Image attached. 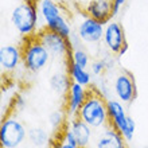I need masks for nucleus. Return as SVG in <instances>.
Wrapping results in <instances>:
<instances>
[{"label":"nucleus","instance_id":"3","mask_svg":"<svg viewBox=\"0 0 148 148\" xmlns=\"http://www.w3.org/2000/svg\"><path fill=\"white\" fill-rule=\"evenodd\" d=\"M22 67L30 74L45 70L51 61V54L36 36L26 38L22 42Z\"/></svg>","mask_w":148,"mask_h":148},{"label":"nucleus","instance_id":"2","mask_svg":"<svg viewBox=\"0 0 148 148\" xmlns=\"http://www.w3.org/2000/svg\"><path fill=\"white\" fill-rule=\"evenodd\" d=\"M78 117L93 129H102L109 125V114L106 108V98L92 88L78 112Z\"/></svg>","mask_w":148,"mask_h":148},{"label":"nucleus","instance_id":"27","mask_svg":"<svg viewBox=\"0 0 148 148\" xmlns=\"http://www.w3.org/2000/svg\"><path fill=\"white\" fill-rule=\"evenodd\" d=\"M34 1H39V0H34Z\"/></svg>","mask_w":148,"mask_h":148},{"label":"nucleus","instance_id":"19","mask_svg":"<svg viewBox=\"0 0 148 148\" xmlns=\"http://www.w3.org/2000/svg\"><path fill=\"white\" fill-rule=\"evenodd\" d=\"M46 28L57 32V34H59V35H62L63 38H66V39H70V36L73 35V32H74L73 26H71L70 20H69V18H67L66 12L62 14V15H59L57 19H54L51 23L47 24Z\"/></svg>","mask_w":148,"mask_h":148},{"label":"nucleus","instance_id":"23","mask_svg":"<svg viewBox=\"0 0 148 148\" xmlns=\"http://www.w3.org/2000/svg\"><path fill=\"white\" fill-rule=\"evenodd\" d=\"M127 3V0H112V5H113V19H116L119 14H120V10L124 7V4Z\"/></svg>","mask_w":148,"mask_h":148},{"label":"nucleus","instance_id":"16","mask_svg":"<svg viewBox=\"0 0 148 148\" xmlns=\"http://www.w3.org/2000/svg\"><path fill=\"white\" fill-rule=\"evenodd\" d=\"M66 71L70 77L71 82H75V84H79V85L85 86V88H89L92 84H93V74L90 73L89 69L86 67H82L77 63L71 62L70 59L67 58V67Z\"/></svg>","mask_w":148,"mask_h":148},{"label":"nucleus","instance_id":"9","mask_svg":"<svg viewBox=\"0 0 148 148\" xmlns=\"http://www.w3.org/2000/svg\"><path fill=\"white\" fill-rule=\"evenodd\" d=\"M127 45L125 39V31L120 22L116 19H110L105 24L104 30V36H102V46L106 51H109L110 54L117 55L119 51Z\"/></svg>","mask_w":148,"mask_h":148},{"label":"nucleus","instance_id":"26","mask_svg":"<svg viewBox=\"0 0 148 148\" xmlns=\"http://www.w3.org/2000/svg\"><path fill=\"white\" fill-rule=\"evenodd\" d=\"M127 51H128V43H127V45H125V46L123 47L120 51H119V54H117L116 57H117V58H123V57L127 54Z\"/></svg>","mask_w":148,"mask_h":148},{"label":"nucleus","instance_id":"15","mask_svg":"<svg viewBox=\"0 0 148 148\" xmlns=\"http://www.w3.org/2000/svg\"><path fill=\"white\" fill-rule=\"evenodd\" d=\"M38 11L43 27H46L47 24L51 23L54 19H57L59 15L66 12L63 10L62 4L55 1V0H39Z\"/></svg>","mask_w":148,"mask_h":148},{"label":"nucleus","instance_id":"20","mask_svg":"<svg viewBox=\"0 0 148 148\" xmlns=\"http://www.w3.org/2000/svg\"><path fill=\"white\" fill-rule=\"evenodd\" d=\"M69 119L66 114V112L62 109H54L53 112H50L49 117H47V124L50 127L51 132L55 133L57 131L58 132H63V129L66 127V123Z\"/></svg>","mask_w":148,"mask_h":148},{"label":"nucleus","instance_id":"11","mask_svg":"<svg viewBox=\"0 0 148 148\" xmlns=\"http://www.w3.org/2000/svg\"><path fill=\"white\" fill-rule=\"evenodd\" d=\"M88 94H89L88 88L79 85V84H75V82H71L70 88L65 96V112L69 119L78 116V112L81 109L82 104L85 102Z\"/></svg>","mask_w":148,"mask_h":148},{"label":"nucleus","instance_id":"4","mask_svg":"<svg viewBox=\"0 0 148 148\" xmlns=\"http://www.w3.org/2000/svg\"><path fill=\"white\" fill-rule=\"evenodd\" d=\"M28 128L19 117L11 113L3 117L0 124V145L1 148H20L27 141Z\"/></svg>","mask_w":148,"mask_h":148},{"label":"nucleus","instance_id":"24","mask_svg":"<svg viewBox=\"0 0 148 148\" xmlns=\"http://www.w3.org/2000/svg\"><path fill=\"white\" fill-rule=\"evenodd\" d=\"M14 104H15V106L18 108V110H22L26 108V105H27V102H26V100H24L22 96H18V97L15 98V101H14Z\"/></svg>","mask_w":148,"mask_h":148},{"label":"nucleus","instance_id":"5","mask_svg":"<svg viewBox=\"0 0 148 148\" xmlns=\"http://www.w3.org/2000/svg\"><path fill=\"white\" fill-rule=\"evenodd\" d=\"M106 108L109 114V125L123 135L127 143L133 139L136 132V123L125 110V104L114 97L106 98Z\"/></svg>","mask_w":148,"mask_h":148},{"label":"nucleus","instance_id":"6","mask_svg":"<svg viewBox=\"0 0 148 148\" xmlns=\"http://www.w3.org/2000/svg\"><path fill=\"white\" fill-rule=\"evenodd\" d=\"M105 24L93 19L88 15H84L75 24L74 32L77 34L84 46H97L102 42Z\"/></svg>","mask_w":148,"mask_h":148},{"label":"nucleus","instance_id":"1","mask_svg":"<svg viewBox=\"0 0 148 148\" xmlns=\"http://www.w3.org/2000/svg\"><path fill=\"white\" fill-rule=\"evenodd\" d=\"M12 27L22 38L36 36L38 31L43 27L38 11V1L22 0L12 8L10 15Z\"/></svg>","mask_w":148,"mask_h":148},{"label":"nucleus","instance_id":"13","mask_svg":"<svg viewBox=\"0 0 148 148\" xmlns=\"http://www.w3.org/2000/svg\"><path fill=\"white\" fill-rule=\"evenodd\" d=\"M66 128L71 132L77 141L78 148H88L90 141L93 140V128L89 127L79 117H71L66 123Z\"/></svg>","mask_w":148,"mask_h":148},{"label":"nucleus","instance_id":"7","mask_svg":"<svg viewBox=\"0 0 148 148\" xmlns=\"http://www.w3.org/2000/svg\"><path fill=\"white\" fill-rule=\"evenodd\" d=\"M110 88H112V93L114 98H117L119 101H121L125 105L132 104L137 96L135 78L127 70H120L114 73Z\"/></svg>","mask_w":148,"mask_h":148},{"label":"nucleus","instance_id":"21","mask_svg":"<svg viewBox=\"0 0 148 148\" xmlns=\"http://www.w3.org/2000/svg\"><path fill=\"white\" fill-rule=\"evenodd\" d=\"M69 59H70L71 62L77 63V65H79L82 67H86V69H89L90 63H92V57H90L89 51L86 50V49H84L82 46L71 49Z\"/></svg>","mask_w":148,"mask_h":148},{"label":"nucleus","instance_id":"22","mask_svg":"<svg viewBox=\"0 0 148 148\" xmlns=\"http://www.w3.org/2000/svg\"><path fill=\"white\" fill-rule=\"evenodd\" d=\"M89 70L94 77H101V75H104V73H105L108 69H106L105 61L102 58H98V59L92 61V63H90V66H89Z\"/></svg>","mask_w":148,"mask_h":148},{"label":"nucleus","instance_id":"8","mask_svg":"<svg viewBox=\"0 0 148 148\" xmlns=\"http://www.w3.org/2000/svg\"><path fill=\"white\" fill-rule=\"evenodd\" d=\"M36 38L40 40L43 46L50 51L53 58L55 59H67L70 55V40L63 38L57 32L51 31L46 27H42L36 34Z\"/></svg>","mask_w":148,"mask_h":148},{"label":"nucleus","instance_id":"14","mask_svg":"<svg viewBox=\"0 0 148 148\" xmlns=\"http://www.w3.org/2000/svg\"><path fill=\"white\" fill-rule=\"evenodd\" d=\"M96 148H127V140L123 135L110 125L100 129L94 139Z\"/></svg>","mask_w":148,"mask_h":148},{"label":"nucleus","instance_id":"12","mask_svg":"<svg viewBox=\"0 0 148 148\" xmlns=\"http://www.w3.org/2000/svg\"><path fill=\"white\" fill-rule=\"evenodd\" d=\"M84 14L93 19L106 24L110 19H113V5L112 0H86L82 7Z\"/></svg>","mask_w":148,"mask_h":148},{"label":"nucleus","instance_id":"25","mask_svg":"<svg viewBox=\"0 0 148 148\" xmlns=\"http://www.w3.org/2000/svg\"><path fill=\"white\" fill-rule=\"evenodd\" d=\"M55 148H78V147L69 144V143H66V141H63L62 139H61L58 144H55Z\"/></svg>","mask_w":148,"mask_h":148},{"label":"nucleus","instance_id":"18","mask_svg":"<svg viewBox=\"0 0 148 148\" xmlns=\"http://www.w3.org/2000/svg\"><path fill=\"white\" fill-rule=\"evenodd\" d=\"M27 141L32 148H47L51 143V135L43 127H31L28 128Z\"/></svg>","mask_w":148,"mask_h":148},{"label":"nucleus","instance_id":"10","mask_svg":"<svg viewBox=\"0 0 148 148\" xmlns=\"http://www.w3.org/2000/svg\"><path fill=\"white\" fill-rule=\"evenodd\" d=\"M22 66V46L15 43H3L0 46V70L3 75H10Z\"/></svg>","mask_w":148,"mask_h":148},{"label":"nucleus","instance_id":"17","mask_svg":"<svg viewBox=\"0 0 148 148\" xmlns=\"http://www.w3.org/2000/svg\"><path fill=\"white\" fill-rule=\"evenodd\" d=\"M71 85V79L67 71H55L49 78V86L51 92L58 96H66L67 90Z\"/></svg>","mask_w":148,"mask_h":148}]
</instances>
